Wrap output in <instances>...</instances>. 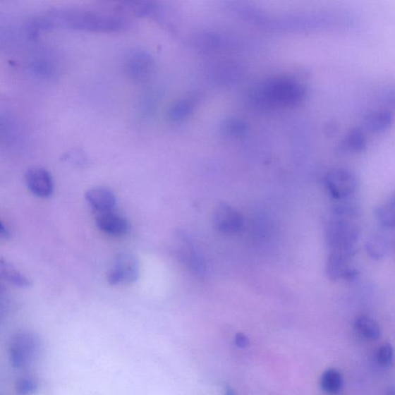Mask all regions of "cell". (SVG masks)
<instances>
[{"label":"cell","mask_w":395,"mask_h":395,"mask_svg":"<svg viewBox=\"0 0 395 395\" xmlns=\"http://www.w3.org/2000/svg\"><path fill=\"white\" fill-rule=\"evenodd\" d=\"M41 30L61 27L75 30L114 32L125 30L128 23L120 16L82 11H54L38 18Z\"/></svg>","instance_id":"obj_1"},{"label":"cell","mask_w":395,"mask_h":395,"mask_svg":"<svg viewBox=\"0 0 395 395\" xmlns=\"http://www.w3.org/2000/svg\"><path fill=\"white\" fill-rule=\"evenodd\" d=\"M306 89L299 82L279 78L265 82L250 93V102L259 108H287L300 104L305 97Z\"/></svg>","instance_id":"obj_2"},{"label":"cell","mask_w":395,"mask_h":395,"mask_svg":"<svg viewBox=\"0 0 395 395\" xmlns=\"http://www.w3.org/2000/svg\"><path fill=\"white\" fill-rule=\"evenodd\" d=\"M360 229L352 220L333 217L327 221L325 240L330 254L352 258L357 253Z\"/></svg>","instance_id":"obj_3"},{"label":"cell","mask_w":395,"mask_h":395,"mask_svg":"<svg viewBox=\"0 0 395 395\" xmlns=\"http://www.w3.org/2000/svg\"><path fill=\"white\" fill-rule=\"evenodd\" d=\"M40 341L34 333L23 331L16 334L11 342L9 355L12 366L23 370L37 360L40 352Z\"/></svg>","instance_id":"obj_4"},{"label":"cell","mask_w":395,"mask_h":395,"mask_svg":"<svg viewBox=\"0 0 395 395\" xmlns=\"http://www.w3.org/2000/svg\"><path fill=\"white\" fill-rule=\"evenodd\" d=\"M324 186L334 201L355 197L359 181L355 171L347 168H335L327 173Z\"/></svg>","instance_id":"obj_5"},{"label":"cell","mask_w":395,"mask_h":395,"mask_svg":"<svg viewBox=\"0 0 395 395\" xmlns=\"http://www.w3.org/2000/svg\"><path fill=\"white\" fill-rule=\"evenodd\" d=\"M176 238V250L180 262L195 276H207V263L191 238L182 232L177 233Z\"/></svg>","instance_id":"obj_6"},{"label":"cell","mask_w":395,"mask_h":395,"mask_svg":"<svg viewBox=\"0 0 395 395\" xmlns=\"http://www.w3.org/2000/svg\"><path fill=\"white\" fill-rule=\"evenodd\" d=\"M139 262L133 254L121 253L115 258L108 276L111 285L131 284L138 281Z\"/></svg>","instance_id":"obj_7"},{"label":"cell","mask_w":395,"mask_h":395,"mask_svg":"<svg viewBox=\"0 0 395 395\" xmlns=\"http://www.w3.org/2000/svg\"><path fill=\"white\" fill-rule=\"evenodd\" d=\"M213 225L218 231L225 234H236L243 226V219L232 207L219 203L213 213Z\"/></svg>","instance_id":"obj_8"},{"label":"cell","mask_w":395,"mask_h":395,"mask_svg":"<svg viewBox=\"0 0 395 395\" xmlns=\"http://www.w3.org/2000/svg\"><path fill=\"white\" fill-rule=\"evenodd\" d=\"M352 258L330 254L326 262V274L332 281L352 282L358 277V270L351 265Z\"/></svg>","instance_id":"obj_9"},{"label":"cell","mask_w":395,"mask_h":395,"mask_svg":"<svg viewBox=\"0 0 395 395\" xmlns=\"http://www.w3.org/2000/svg\"><path fill=\"white\" fill-rule=\"evenodd\" d=\"M29 190L41 199H47L54 193V182L49 172L42 168L29 169L25 176Z\"/></svg>","instance_id":"obj_10"},{"label":"cell","mask_w":395,"mask_h":395,"mask_svg":"<svg viewBox=\"0 0 395 395\" xmlns=\"http://www.w3.org/2000/svg\"><path fill=\"white\" fill-rule=\"evenodd\" d=\"M96 225L103 233L116 237L125 236L129 229L127 219L113 210L98 213Z\"/></svg>","instance_id":"obj_11"},{"label":"cell","mask_w":395,"mask_h":395,"mask_svg":"<svg viewBox=\"0 0 395 395\" xmlns=\"http://www.w3.org/2000/svg\"><path fill=\"white\" fill-rule=\"evenodd\" d=\"M85 199L90 207L99 213L113 210L116 197L109 188L97 187L86 193Z\"/></svg>","instance_id":"obj_12"},{"label":"cell","mask_w":395,"mask_h":395,"mask_svg":"<svg viewBox=\"0 0 395 395\" xmlns=\"http://www.w3.org/2000/svg\"><path fill=\"white\" fill-rule=\"evenodd\" d=\"M393 121L392 114L386 110H377L367 114L363 128L369 133L381 134L388 130Z\"/></svg>","instance_id":"obj_13"},{"label":"cell","mask_w":395,"mask_h":395,"mask_svg":"<svg viewBox=\"0 0 395 395\" xmlns=\"http://www.w3.org/2000/svg\"><path fill=\"white\" fill-rule=\"evenodd\" d=\"M367 146L365 135L360 128H353L341 142L339 150L343 154H357L363 152Z\"/></svg>","instance_id":"obj_14"},{"label":"cell","mask_w":395,"mask_h":395,"mask_svg":"<svg viewBox=\"0 0 395 395\" xmlns=\"http://www.w3.org/2000/svg\"><path fill=\"white\" fill-rule=\"evenodd\" d=\"M152 67V57L145 53H136L130 56L128 71L135 79H143L150 73Z\"/></svg>","instance_id":"obj_15"},{"label":"cell","mask_w":395,"mask_h":395,"mask_svg":"<svg viewBox=\"0 0 395 395\" xmlns=\"http://www.w3.org/2000/svg\"><path fill=\"white\" fill-rule=\"evenodd\" d=\"M355 328L360 336L369 341L378 340L382 335L380 325L375 319L366 315L356 318Z\"/></svg>","instance_id":"obj_16"},{"label":"cell","mask_w":395,"mask_h":395,"mask_svg":"<svg viewBox=\"0 0 395 395\" xmlns=\"http://www.w3.org/2000/svg\"><path fill=\"white\" fill-rule=\"evenodd\" d=\"M332 212L334 217L352 220L358 217L360 207L356 198L352 197L349 199L334 201Z\"/></svg>","instance_id":"obj_17"},{"label":"cell","mask_w":395,"mask_h":395,"mask_svg":"<svg viewBox=\"0 0 395 395\" xmlns=\"http://www.w3.org/2000/svg\"><path fill=\"white\" fill-rule=\"evenodd\" d=\"M389 243L382 234H373L370 236L365 243V250L370 258L374 260H381L388 253Z\"/></svg>","instance_id":"obj_18"},{"label":"cell","mask_w":395,"mask_h":395,"mask_svg":"<svg viewBox=\"0 0 395 395\" xmlns=\"http://www.w3.org/2000/svg\"><path fill=\"white\" fill-rule=\"evenodd\" d=\"M375 215L383 227L395 228V190L386 202L376 207Z\"/></svg>","instance_id":"obj_19"},{"label":"cell","mask_w":395,"mask_h":395,"mask_svg":"<svg viewBox=\"0 0 395 395\" xmlns=\"http://www.w3.org/2000/svg\"><path fill=\"white\" fill-rule=\"evenodd\" d=\"M321 389L329 394H336L343 388V377L340 372L334 368L325 370L320 378Z\"/></svg>","instance_id":"obj_20"},{"label":"cell","mask_w":395,"mask_h":395,"mask_svg":"<svg viewBox=\"0 0 395 395\" xmlns=\"http://www.w3.org/2000/svg\"><path fill=\"white\" fill-rule=\"evenodd\" d=\"M0 274L5 281L16 286L28 288L31 285L30 281L27 276L14 268L11 263L3 260L0 262Z\"/></svg>","instance_id":"obj_21"},{"label":"cell","mask_w":395,"mask_h":395,"mask_svg":"<svg viewBox=\"0 0 395 395\" xmlns=\"http://www.w3.org/2000/svg\"><path fill=\"white\" fill-rule=\"evenodd\" d=\"M39 389V382L36 377L23 376L16 383V393L18 395H32Z\"/></svg>","instance_id":"obj_22"},{"label":"cell","mask_w":395,"mask_h":395,"mask_svg":"<svg viewBox=\"0 0 395 395\" xmlns=\"http://www.w3.org/2000/svg\"><path fill=\"white\" fill-rule=\"evenodd\" d=\"M193 109V104L192 102L188 101L180 102L172 107L169 116L173 121H179L186 119L189 113L192 112Z\"/></svg>","instance_id":"obj_23"},{"label":"cell","mask_w":395,"mask_h":395,"mask_svg":"<svg viewBox=\"0 0 395 395\" xmlns=\"http://www.w3.org/2000/svg\"><path fill=\"white\" fill-rule=\"evenodd\" d=\"M394 357V349L389 344H384L378 349L377 353V360L378 363L383 366L389 365L391 363Z\"/></svg>","instance_id":"obj_24"},{"label":"cell","mask_w":395,"mask_h":395,"mask_svg":"<svg viewBox=\"0 0 395 395\" xmlns=\"http://www.w3.org/2000/svg\"><path fill=\"white\" fill-rule=\"evenodd\" d=\"M248 339H247V336L245 334L238 333L236 335L235 344L237 347L244 348L247 345H248Z\"/></svg>","instance_id":"obj_25"},{"label":"cell","mask_w":395,"mask_h":395,"mask_svg":"<svg viewBox=\"0 0 395 395\" xmlns=\"http://www.w3.org/2000/svg\"><path fill=\"white\" fill-rule=\"evenodd\" d=\"M0 235L4 238H8L10 236L9 229L1 222L0 225Z\"/></svg>","instance_id":"obj_26"},{"label":"cell","mask_w":395,"mask_h":395,"mask_svg":"<svg viewBox=\"0 0 395 395\" xmlns=\"http://www.w3.org/2000/svg\"><path fill=\"white\" fill-rule=\"evenodd\" d=\"M225 395H237L236 391L231 388V387L226 386L225 390Z\"/></svg>","instance_id":"obj_27"},{"label":"cell","mask_w":395,"mask_h":395,"mask_svg":"<svg viewBox=\"0 0 395 395\" xmlns=\"http://www.w3.org/2000/svg\"><path fill=\"white\" fill-rule=\"evenodd\" d=\"M390 395H395V391H392L390 393Z\"/></svg>","instance_id":"obj_28"}]
</instances>
